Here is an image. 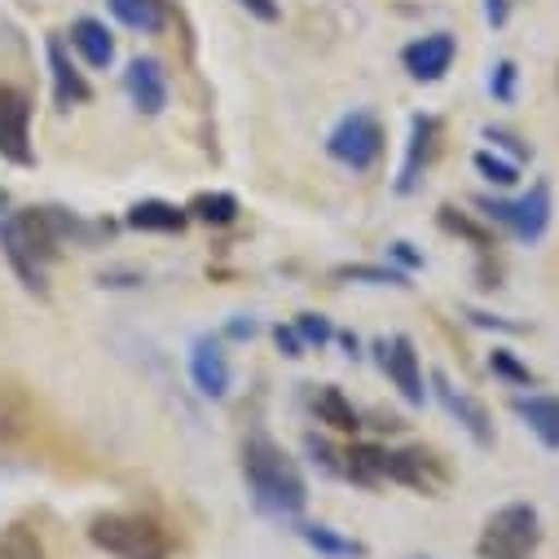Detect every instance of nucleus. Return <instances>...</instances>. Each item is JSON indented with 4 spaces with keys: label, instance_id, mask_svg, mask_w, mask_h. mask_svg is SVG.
Segmentation results:
<instances>
[{
    "label": "nucleus",
    "instance_id": "1",
    "mask_svg": "<svg viewBox=\"0 0 559 559\" xmlns=\"http://www.w3.org/2000/svg\"><path fill=\"white\" fill-rule=\"evenodd\" d=\"M0 251H5L10 269L19 273L23 292L49 296V264L62 251L53 207H23V212L0 216Z\"/></svg>",
    "mask_w": 559,
    "mask_h": 559
},
{
    "label": "nucleus",
    "instance_id": "2",
    "mask_svg": "<svg viewBox=\"0 0 559 559\" xmlns=\"http://www.w3.org/2000/svg\"><path fill=\"white\" fill-rule=\"evenodd\" d=\"M242 480H247L251 498L273 515H300L305 502H309L300 467L269 437H247L242 441Z\"/></svg>",
    "mask_w": 559,
    "mask_h": 559
},
{
    "label": "nucleus",
    "instance_id": "3",
    "mask_svg": "<svg viewBox=\"0 0 559 559\" xmlns=\"http://www.w3.org/2000/svg\"><path fill=\"white\" fill-rule=\"evenodd\" d=\"M88 542L97 550H106L110 559H168L173 555L168 528L159 520L142 515V511H106V515H93Z\"/></svg>",
    "mask_w": 559,
    "mask_h": 559
},
{
    "label": "nucleus",
    "instance_id": "4",
    "mask_svg": "<svg viewBox=\"0 0 559 559\" xmlns=\"http://www.w3.org/2000/svg\"><path fill=\"white\" fill-rule=\"evenodd\" d=\"M542 542V520H537V507L528 502H507L498 507L485 528H480V542H476V555L480 559H533Z\"/></svg>",
    "mask_w": 559,
    "mask_h": 559
},
{
    "label": "nucleus",
    "instance_id": "5",
    "mask_svg": "<svg viewBox=\"0 0 559 559\" xmlns=\"http://www.w3.org/2000/svg\"><path fill=\"white\" fill-rule=\"evenodd\" d=\"M326 151H331V159H340L344 168L366 173V168H374L379 155H383V123H379L374 115H366V110H353V115H344V119L335 123V132L326 136Z\"/></svg>",
    "mask_w": 559,
    "mask_h": 559
},
{
    "label": "nucleus",
    "instance_id": "6",
    "mask_svg": "<svg viewBox=\"0 0 559 559\" xmlns=\"http://www.w3.org/2000/svg\"><path fill=\"white\" fill-rule=\"evenodd\" d=\"M489 221H498V225H507L520 242H537L542 234H546V225H550V186L546 181H537L524 199H515V203H493V199H480L476 203Z\"/></svg>",
    "mask_w": 559,
    "mask_h": 559
},
{
    "label": "nucleus",
    "instance_id": "7",
    "mask_svg": "<svg viewBox=\"0 0 559 559\" xmlns=\"http://www.w3.org/2000/svg\"><path fill=\"white\" fill-rule=\"evenodd\" d=\"M0 159L27 168L32 155V97L14 84H0Z\"/></svg>",
    "mask_w": 559,
    "mask_h": 559
},
{
    "label": "nucleus",
    "instance_id": "8",
    "mask_svg": "<svg viewBox=\"0 0 559 559\" xmlns=\"http://www.w3.org/2000/svg\"><path fill=\"white\" fill-rule=\"evenodd\" d=\"M32 428H36V405H32L27 388L19 379L0 374V454L19 450Z\"/></svg>",
    "mask_w": 559,
    "mask_h": 559
},
{
    "label": "nucleus",
    "instance_id": "9",
    "mask_svg": "<svg viewBox=\"0 0 559 559\" xmlns=\"http://www.w3.org/2000/svg\"><path fill=\"white\" fill-rule=\"evenodd\" d=\"M379 361H383L388 379L396 383V392H401L409 405H424V401H428V388H424V366H418V353H414V344H409L405 335L383 340V344H379Z\"/></svg>",
    "mask_w": 559,
    "mask_h": 559
},
{
    "label": "nucleus",
    "instance_id": "10",
    "mask_svg": "<svg viewBox=\"0 0 559 559\" xmlns=\"http://www.w3.org/2000/svg\"><path fill=\"white\" fill-rule=\"evenodd\" d=\"M123 88L142 115H159L168 106V75L155 58H132L123 71Z\"/></svg>",
    "mask_w": 559,
    "mask_h": 559
},
{
    "label": "nucleus",
    "instance_id": "11",
    "mask_svg": "<svg viewBox=\"0 0 559 559\" xmlns=\"http://www.w3.org/2000/svg\"><path fill=\"white\" fill-rule=\"evenodd\" d=\"M454 36H445V32H437V36H424V40H414V45H405V53H401V62H405V71L418 80V84H437L445 71H450V62H454Z\"/></svg>",
    "mask_w": 559,
    "mask_h": 559
},
{
    "label": "nucleus",
    "instance_id": "12",
    "mask_svg": "<svg viewBox=\"0 0 559 559\" xmlns=\"http://www.w3.org/2000/svg\"><path fill=\"white\" fill-rule=\"evenodd\" d=\"M190 379L212 401H221L229 392V357H225L221 340H212V335L194 340V348H190Z\"/></svg>",
    "mask_w": 559,
    "mask_h": 559
},
{
    "label": "nucleus",
    "instance_id": "13",
    "mask_svg": "<svg viewBox=\"0 0 559 559\" xmlns=\"http://www.w3.org/2000/svg\"><path fill=\"white\" fill-rule=\"evenodd\" d=\"M437 136H441V123L432 115H414L409 123V151H405V164H401V181L396 190L409 194L414 181H418V168H428V159L437 155Z\"/></svg>",
    "mask_w": 559,
    "mask_h": 559
},
{
    "label": "nucleus",
    "instance_id": "14",
    "mask_svg": "<svg viewBox=\"0 0 559 559\" xmlns=\"http://www.w3.org/2000/svg\"><path fill=\"white\" fill-rule=\"evenodd\" d=\"M432 388H437V396L445 401V409L459 418V424L480 441V445H489L493 441V428H489V409L476 401V396H467V392H454L450 388V379L445 374H432Z\"/></svg>",
    "mask_w": 559,
    "mask_h": 559
},
{
    "label": "nucleus",
    "instance_id": "15",
    "mask_svg": "<svg viewBox=\"0 0 559 559\" xmlns=\"http://www.w3.org/2000/svg\"><path fill=\"white\" fill-rule=\"evenodd\" d=\"M49 75H53V102L62 106V110H71V106H80V102H88L93 97V88H88V80L75 71V62L67 58V49H62V40H49Z\"/></svg>",
    "mask_w": 559,
    "mask_h": 559
},
{
    "label": "nucleus",
    "instance_id": "16",
    "mask_svg": "<svg viewBox=\"0 0 559 559\" xmlns=\"http://www.w3.org/2000/svg\"><path fill=\"white\" fill-rule=\"evenodd\" d=\"M123 221L132 229H142V234H181L190 225V212L177 207V203H164V199H142V203L128 207Z\"/></svg>",
    "mask_w": 559,
    "mask_h": 559
},
{
    "label": "nucleus",
    "instance_id": "17",
    "mask_svg": "<svg viewBox=\"0 0 559 559\" xmlns=\"http://www.w3.org/2000/svg\"><path fill=\"white\" fill-rule=\"evenodd\" d=\"M511 409L524 418L528 432L546 450H559V396H515Z\"/></svg>",
    "mask_w": 559,
    "mask_h": 559
},
{
    "label": "nucleus",
    "instance_id": "18",
    "mask_svg": "<svg viewBox=\"0 0 559 559\" xmlns=\"http://www.w3.org/2000/svg\"><path fill=\"white\" fill-rule=\"evenodd\" d=\"M71 45H75V53H80L93 71H106V67L115 62V36H110L106 23H97V19H80V23L71 27Z\"/></svg>",
    "mask_w": 559,
    "mask_h": 559
},
{
    "label": "nucleus",
    "instance_id": "19",
    "mask_svg": "<svg viewBox=\"0 0 559 559\" xmlns=\"http://www.w3.org/2000/svg\"><path fill=\"white\" fill-rule=\"evenodd\" d=\"M313 414H318V424H326L335 432H357L361 428V414L353 409V401L335 383H326V388L313 392Z\"/></svg>",
    "mask_w": 559,
    "mask_h": 559
},
{
    "label": "nucleus",
    "instance_id": "20",
    "mask_svg": "<svg viewBox=\"0 0 559 559\" xmlns=\"http://www.w3.org/2000/svg\"><path fill=\"white\" fill-rule=\"evenodd\" d=\"M106 5H110V14H115L123 27L146 32V36L164 32V23H168L164 0H106Z\"/></svg>",
    "mask_w": 559,
    "mask_h": 559
},
{
    "label": "nucleus",
    "instance_id": "21",
    "mask_svg": "<svg viewBox=\"0 0 559 559\" xmlns=\"http://www.w3.org/2000/svg\"><path fill=\"white\" fill-rule=\"evenodd\" d=\"M190 221H203V225H234L238 221V199L225 194V190H212V194H194L186 203Z\"/></svg>",
    "mask_w": 559,
    "mask_h": 559
},
{
    "label": "nucleus",
    "instance_id": "22",
    "mask_svg": "<svg viewBox=\"0 0 559 559\" xmlns=\"http://www.w3.org/2000/svg\"><path fill=\"white\" fill-rule=\"evenodd\" d=\"M300 537H305L313 550H322V555H340V559H357V555H361V542H348V537H340V533L326 528V524H300Z\"/></svg>",
    "mask_w": 559,
    "mask_h": 559
},
{
    "label": "nucleus",
    "instance_id": "23",
    "mask_svg": "<svg viewBox=\"0 0 559 559\" xmlns=\"http://www.w3.org/2000/svg\"><path fill=\"white\" fill-rule=\"evenodd\" d=\"M0 559H45V546L27 524H10L0 528Z\"/></svg>",
    "mask_w": 559,
    "mask_h": 559
},
{
    "label": "nucleus",
    "instance_id": "24",
    "mask_svg": "<svg viewBox=\"0 0 559 559\" xmlns=\"http://www.w3.org/2000/svg\"><path fill=\"white\" fill-rule=\"evenodd\" d=\"M437 221H441V229H450V234L467 238V242H472V247H480V251L493 242V234H489L485 225H476V221H472L467 212H459V207H441V216H437Z\"/></svg>",
    "mask_w": 559,
    "mask_h": 559
},
{
    "label": "nucleus",
    "instance_id": "25",
    "mask_svg": "<svg viewBox=\"0 0 559 559\" xmlns=\"http://www.w3.org/2000/svg\"><path fill=\"white\" fill-rule=\"evenodd\" d=\"M476 173H480L485 181H493V186H515V181H520V168L507 164V159H498L493 151H480V155H476Z\"/></svg>",
    "mask_w": 559,
    "mask_h": 559
},
{
    "label": "nucleus",
    "instance_id": "26",
    "mask_svg": "<svg viewBox=\"0 0 559 559\" xmlns=\"http://www.w3.org/2000/svg\"><path fill=\"white\" fill-rule=\"evenodd\" d=\"M296 331H300L305 348H322V344L335 340V326H331L322 313H300V318H296Z\"/></svg>",
    "mask_w": 559,
    "mask_h": 559
},
{
    "label": "nucleus",
    "instance_id": "27",
    "mask_svg": "<svg viewBox=\"0 0 559 559\" xmlns=\"http://www.w3.org/2000/svg\"><path fill=\"white\" fill-rule=\"evenodd\" d=\"M489 370H493V374H502V379H511V383H533V370H528V366H520L507 348H493Z\"/></svg>",
    "mask_w": 559,
    "mask_h": 559
},
{
    "label": "nucleus",
    "instance_id": "28",
    "mask_svg": "<svg viewBox=\"0 0 559 559\" xmlns=\"http://www.w3.org/2000/svg\"><path fill=\"white\" fill-rule=\"evenodd\" d=\"M340 277H366V283H388V287H409L405 283V273H396V269H366V264H353V269H340Z\"/></svg>",
    "mask_w": 559,
    "mask_h": 559
},
{
    "label": "nucleus",
    "instance_id": "29",
    "mask_svg": "<svg viewBox=\"0 0 559 559\" xmlns=\"http://www.w3.org/2000/svg\"><path fill=\"white\" fill-rule=\"evenodd\" d=\"M489 93H493L498 102H511V93H515V62H498V67H493Z\"/></svg>",
    "mask_w": 559,
    "mask_h": 559
},
{
    "label": "nucleus",
    "instance_id": "30",
    "mask_svg": "<svg viewBox=\"0 0 559 559\" xmlns=\"http://www.w3.org/2000/svg\"><path fill=\"white\" fill-rule=\"evenodd\" d=\"M485 142H493V146L511 151L515 159H528V155H533V151H528V146L520 142V136H511V132H502V128H489V132H485Z\"/></svg>",
    "mask_w": 559,
    "mask_h": 559
},
{
    "label": "nucleus",
    "instance_id": "31",
    "mask_svg": "<svg viewBox=\"0 0 559 559\" xmlns=\"http://www.w3.org/2000/svg\"><path fill=\"white\" fill-rule=\"evenodd\" d=\"M273 340H277V348H283L287 357H305V340H300L296 326H273Z\"/></svg>",
    "mask_w": 559,
    "mask_h": 559
},
{
    "label": "nucleus",
    "instance_id": "32",
    "mask_svg": "<svg viewBox=\"0 0 559 559\" xmlns=\"http://www.w3.org/2000/svg\"><path fill=\"white\" fill-rule=\"evenodd\" d=\"M247 14H255L260 23H277V0H238Z\"/></svg>",
    "mask_w": 559,
    "mask_h": 559
},
{
    "label": "nucleus",
    "instance_id": "33",
    "mask_svg": "<svg viewBox=\"0 0 559 559\" xmlns=\"http://www.w3.org/2000/svg\"><path fill=\"white\" fill-rule=\"evenodd\" d=\"M507 14H511V0H485V23L489 27H502Z\"/></svg>",
    "mask_w": 559,
    "mask_h": 559
},
{
    "label": "nucleus",
    "instance_id": "34",
    "mask_svg": "<svg viewBox=\"0 0 559 559\" xmlns=\"http://www.w3.org/2000/svg\"><path fill=\"white\" fill-rule=\"evenodd\" d=\"M225 335H229V340H251V335H255V322H251V318H234V322L225 326Z\"/></svg>",
    "mask_w": 559,
    "mask_h": 559
},
{
    "label": "nucleus",
    "instance_id": "35",
    "mask_svg": "<svg viewBox=\"0 0 559 559\" xmlns=\"http://www.w3.org/2000/svg\"><path fill=\"white\" fill-rule=\"evenodd\" d=\"M392 255H396L405 269H418V264H424V260H418V255L409 251V242H392Z\"/></svg>",
    "mask_w": 559,
    "mask_h": 559
},
{
    "label": "nucleus",
    "instance_id": "36",
    "mask_svg": "<svg viewBox=\"0 0 559 559\" xmlns=\"http://www.w3.org/2000/svg\"><path fill=\"white\" fill-rule=\"evenodd\" d=\"M10 212V194H5V186H0V216Z\"/></svg>",
    "mask_w": 559,
    "mask_h": 559
}]
</instances>
